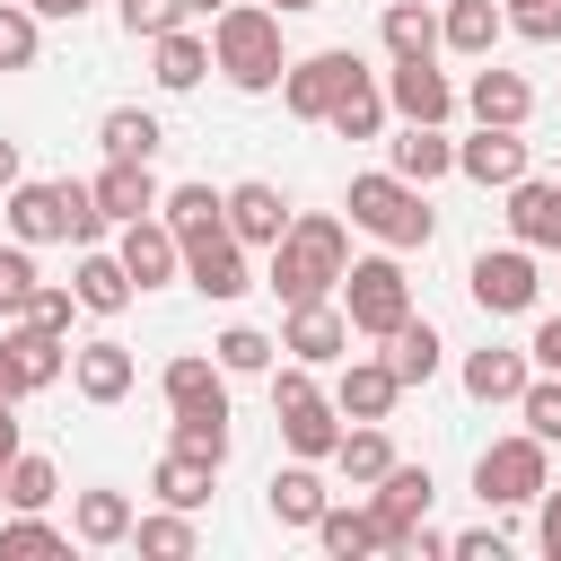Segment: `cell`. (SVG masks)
<instances>
[{
  "label": "cell",
  "instance_id": "cell-1",
  "mask_svg": "<svg viewBox=\"0 0 561 561\" xmlns=\"http://www.w3.org/2000/svg\"><path fill=\"white\" fill-rule=\"evenodd\" d=\"M342 272H351V237H342V219H333V210H307V219H289V237L272 245L263 289H272L280 307H307V298H333Z\"/></svg>",
  "mask_w": 561,
  "mask_h": 561
},
{
  "label": "cell",
  "instance_id": "cell-2",
  "mask_svg": "<svg viewBox=\"0 0 561 561\" xmlns=\"http://www.w3.org/2000/svg\"><path fill=\"white\" fill-rule=\"evenodd\" d=\"M210 61H219V79H228V88H245V96L280 88V70H289L280 9H272V0H228V9L210 18Z\"/></svg>",
  "mask_w": 561,
  "mask_h": 561
},
{
  "label": "cell",
  "instance_id": "cell-3",
  "mask_svg": "<svg viewBox=\"0 0 561 561\" xmlns=\"http://www.w3.org/2000/svg\"><path fill=\"white\" fill-rule=\"evenodd\" d=\"M342 210H351V228H368L377 245H430V228H438V210H430V184H412V175H394V167H368V175H351Z\"/></svg>",
  "mask_w": 561,
  "mask_h": 561
},
{
  "label": "cell",
  "instance_id": "cell-4",
  "mask_svg": "<svg viewBox=\"0 0 561 561\" xmlns=\"http://www.w3.org/2000/svg\"><path fill=\"white\" fill-rule=\"evenodd\" d=\"M342 316H351V333L386 342V333L412 316V280H403V263H394V254H359V263L342 272Z\"/></svg>",
  "mask_w": 561,
  "mask_h": 561
},
{
  "label": "cell",
  "instance_id": "cell-5",
  "mask_svg": "<svg viewBox=\"0 0 561 561\" xmlns=\"http://www.w3.org/2000/svg\"><path fill=\"white\" fill-rule=\"evenodd\" d=\"M359 79H368V61H359L351 44H324V53H298V61L280 70V105H289L298 123H324Z\"/></svg>",
  "mask_w": 561,
  "mask_h": 561
},
{
  "label": "cell",
  "instance_id": "cell-6",
  "mask_svg": "<svg viewBox=\"0 0 561 561\" xmlns=\"http://www.w3.org/2000/svg\"><path fill=\"white\" fill-rule=\"evenodd\" d=\"M543 438L535 430H517V438H491L482 456H473V491L491 500V508H526V500H543Z\"/></svg>",
  "mask_w": 561,
  "mask_h": 561
},
{
  "label": "cell",
  "instance_id": "cell-7",
  "mask_svg": "<svg viewBox=\"0 0 561 561\" xmlns=\"http://www.w3.org/2000/svg\"><path fill=\"white\" fill-rule=\"evenodd\" d=\"M430 491H438V482H430V465H403V456L368 482V526H377V552H412V526L430 517Z\"/></svg>",
  "mask_w": 561,
  "mask_h": 561
},
{
  "label": "cell",
  "instance_id": "cell-8",
  "mask_svg": "<svg viewBox=\"0 0 561 561\" xmlns=\"http://www.w3.org/2000/svg\"><path fill=\"white\" fill-rule=\"evenodd\" d=\"M465 289H473L482 316H526L535 289H543V280H535V245H517V237H508V245H482V254L465 263Z\"/></svg>",
  "mask_w": 561,
  "mask_h": 561
},
{
  "label": "cell",
  "instance_id": "cell-9",
  "mask_svg": "<svg viewBox=\"0 0 561 561\" xmlns=\"http://www.w3.org/2000/svg\"><path fill=\"white\" fill-rule=\"evenodd\" d=\"M254 245L228 228V219H210V228H193L184 237V280L202 289V298H245L254 289V263H245Z\"/></svg>",
  "mask_w": 561,
  "mask_h": 561
},
{
  "label": "cell",
  "instance_id": "cell-10",
  "mask_svg": "<svg viewBox=\"0 0 561 561\" xmlns=\"http://www.w3.org/2000/svg\"><path fill=\"white\" fill-rule=\"evenodd\" d=\"M456 175H473L482 193L500 184H517V175H535V140H526V123H473V140H456Z\"/></svg>",
  "mask_w": 561,
  "mask_h": 561
},
{
  "label": "cell",
  "instance_id": "cell-11",
  "mask_svg": "<svg viewBox=\"0 0 561 561\" xmlns=\"http://www.w3.org/2000/svg\"><path fill=\"white\" fill-rule=\"evenodd\" d=\"M0 202H9L0 219H9L18 245H53V237H70V184H61V175H18Z\"/></svg>",
  "mask_w": 561,
  "mask_h": 561
},
{
  "label": "cell",
  "instance_id": "cell-12",
  "mask_svg": "<svg viewBox=\"0 0 561 561\" xmlns=\"http://www.w3.org/2000/svg\"><path fill=\"white\" fill-rule=\"evenodd\" d=\"M114 254H123V272H131L140 289H167V280H184V237H175L158 210H149V219H123Z\"/></svg>",
  "mask_w": 561,
  "mask_h": 561
},
{
  "label": "cell",
  "instance_id": "cell-13",
  "mask_svg": "<svg viewBox=\"0 0 561 561\" xmlns=\"http://www.w3.org/2000/svg\"><path fill=\"white\" fill-rule=\"evenodd\" d=\"M280 351H289V359H307V368L342 359V351H351V316H342V298H307V307H289Z\"/></svg>",
  "mask_w": 561,
  "mask_h": 561
},
{
  "label": "cell",
  "instance_id": "cell-14",
  "mask_svg": "<svg viewBox=\"0 0 561 561\" xmlns=\"http://www.w3.org/2000/svg\"><path fill=\"white\" fill-rule=\"evenodd\" d=\"M158 394H167V412H228V368H219V351H175V359L158 368Z\"/></svg>",
  "mask_w": 561,
  "mask_h": 561
},
{
  "label": "cell",
  "instance_id": "cell-15",
  "mask_svg": "<svg viewBox=\"0 0 561 561\" xmlns=\"http://www.w3.org/2000/svg\"><path fill=\"white\" fill-rule=\"evenodd\" d=\"M508 237L535 254H561V175H517L508 184Z\"/></svg>",
  "mask_w": 561,
  "mask_h": 561
},
{
  "label": "cell",
  "instance_id": "cell-16",
  "mask_svg": "<svg viewBox=\"0 0 561 561\" xmlns=\"http://www.w3.org/2000/svg\"><path fill=\"white\" fill-rule=\"evenodd\" d=\"M386 105H394L403 123H447V114H456V88H447L438 53H430V61H394V70H386Z\"/></svg>",
  "mask_w": 561,
  "mask_h": 561
},
{
  "label": "cell",
  "instance_id": "cell-17",
  "mask_svg": "<svg viewBox=\"0 0 561 561\" xmlns=\"http://www.w3.org/2000/svg\"><path fill=\"white\" fill-rule=\"evenodd\" d=\"M88 184H96V210H105L114 228H123V219H149V210L167 202V184L149 175V158H105Z\"/></svg>",
  "mask_w": 561,
  "mask_h": 561
},
{
  "label": "cell",
  "instance_id": "cell-18",
  "mask_svg": "<svg viewBox=\"0 0 561 561\" xmlns=\"http://www.w3.org/2000/svg\"><path fill=\"white\" fill-rule=\"evenodd\" d=\"M9 359H18V377H26V394H44V386H61L70 377V333H53V324H35V316H18L9 333Z\"/></svg>",
  "mask_w": 561,
  "mask_h": 561
},
{
  "label": "cell",
  "instance_id": "cell-19",
  "mask_svg": "<svg viewBox=\"0 0 561 561\" xmlns=\"http://www.w3.org/2000/svg\"><path fill=\"white\" fill-rule=\"evenodd\" d=\"M333 403H342V421H386V412L403 403V377L386 368V351H377V359H342Z\"/></svg>",
  "mask_w": 561,
  "mask_h": 561
},
{
  "label": "cell",
  "instance_id": "cell-20",
  "mask_svg": "<svg viewBox=\"0 0 561 561\" xmlns=\"http://www.w3.org/2000/svg\"><path fill=\"white\" fill-rule=\"evenodd\" d=\"M386 167H394V175H412V184L456 175V140H447V123H403V131L386 140Z\"/></svg>",
  "mask_w": 561,
  "mask_h": 561
},
{
  "label": "cell",
  "instance_id": "cell-21",
  "mask_svg": "<svg viewBox=\"0 0 561 561\" xmlns=\"http://www.w3.org/2000/svg\"><path fill=\"white\" fill-rule=\"evenodd\" d=\"M228 228H237L245 245H280V237H289V202H280V184H263V175L228 184Z\"/></svg>",
  "mask_w": 561,
  "mask_h": 561
},
{
  "label": "cell",
  "instance_id": "cell-22",
  "mask_svg": "<svg viewBox=\"0 0 561 561\" xmlns=\"http://www.w3.org/2000/svg\"><path fill=\"white\" fill-rule=\"evenodd\" d=\"M70 289H79V307H88V316H123V307L140 298V280L123 272V254H114V245H79V280H70Z\"/></svg>",
  "mask_w": 561,
  "mask_h": 561
},
{
  "label": "cell",
  "instance_id": "cell-23",
  "mask_svg": "<svg viewBox=\"0 0 561 561\" xmlns=\"http://www.w3.org/2000/svg\"><path fill=\"white\" fill-rule=\"evenodd\" d=\"M70 386H79L88 403H123V394H131V351H123L114 333L79 342V351H70Z\"/></svg>",
  "mask_w": 561,
  "mask_h": 561
},
{
  "label": "cell",
  "instance_id": "cell-24",
  "mask_svg": "<svg viewBox=\"0 0 561 561\" xmlns=\"http://www.w3.org/2000/svg\"><path fill=\"white\" fill-rule=\"evenodd\" d=\"M526 351H500V342H482V351H465V394L473 403H517L526 394Z\"/></svg>",
  "mask_w": 561,
  "mask_h": 561
},
{
  "label": "cell",
  "instance_id": "cell-25",
  "mask_svg": "<svg viewBox=\"0 0 561 561\" xmlns=\"http://www.w3.org/2000/svg\"><path fill=\"white\" fill-rule=\"evenodd\" d=\"M342 430H351V421H342V403H333V394H307V403H289V412H280V438H289V456H307V465H316V456H333V447H342Z\"/></svg>",
  "mask_w": 561,
  "mask_h": 561
},
{
  "label": "cell",
  "instance_id": "cell-26",
  "mask_svg": "<svg viewBox=\"0 0 561 561\" xmlns=\"http://www.w3.org/2000/svg\"><path fill=\"white\" fill-rule=\"evenodd\" d=\"M377 35H386V53H394V61H430V53L447 44V35H438V0H386Z\"/></svg>",
  "mask_w": 561,
  "mask_h": 561
},
{
  "label": "cell",
  "instance_id": "cell-27",
  "mask_svg": "<svg viewBox=\"0 0 561 561\" xmlns=\"http://www.w3.org/2000/svg\"><path fill=\"white\" fill-rule=\"evenodd\" d=\"M465 105H473V123H526L535 114V88H526V70H473V88H465Z\"/></svg>",
  "mask_w": 561,
  "mask_h": 561
},
{
  "label": "cell",
  "instance_id": "cell-28",
  "mask_svg": "<svg viewBox=\"0 0 561 561\" xmlns=\"http://www.w3.org/2000/svg\"><path fill=\"white\" fill-rule=\"evenodd\" d=\"M438 359H447V342H438V324H430V316H403V324L386 333V368H394L403 386H430V377H438Z\"/></svg>",
  "mask_w": 561,
  "mask_h": 561
},
{
  "label": "cell",
  "instance_id": "cell-29",
  "mask_svg": "<svg viewBox=\"0 0 561 561\" xmlns=\"http://www.w3.org/2000/svg\"><path fill=\"white\" fill-rule=\"evenodd\" d=\"M210 482H219V465L167 438V456H158V473H149V491H158L167 508H202V500H210Z\"/></svg>",
  "mask_w": 561,
  "mask_h": 561
},
{
  "label": "cell",
  "instance_id": "cell-30",
  "mask_svg": "<svg viewBox=\"0 0 561 561\" xmlns=\"http://www.w3.org/2000/svg\"><path fill=\"white\" fill-rule=\"evenodd\" d=\"M500 26H508V9H500V0H447V18H438L447 53H465V61H491Z\"/></svg>",
  "mask_w": 561,
  "mask_h": 561
},
{
  "label": "cell",
  "instance_id": "cell-31",
  "mask_svg": "<svg viewBox=\"0 0 561 561\" xmlns=\"http://www.w3.org/2000/svg\"><path fill=\"white\" fill-rule=\"evenodd\" d=\"M263 500H272V517L280 526H316L324 517V482H316V465L298 456V465H280L272 482H263Z\"/></svg>",
  "mask_w": 561,
  "mask_h": 561
},
{
  "label": "cell",
  "instance_id": "cell-32",
  "mask_svg": "<svg viewBox=\"0 0 561 561\" xmlns=\"http://www.w3.org/2000/svg\"><path fill=\"white\" fill-rule=\"evenodd\" d=\"M70 535H79V543H131V500L105 491V482L79 491V500H70Z\"/></svg>",
  "mask_w": 561,
  "mask_h": 561
},
{
  "label": "cell",
  "instance_id": "cell-33",
  "mask_svg": "<svg viewBox=\"0 0 561 561\" xmlns=\"http://www.w3.org/2000/svg\"><path fill=\"white\" fill-rule=\"evenodd\" d=\"M149 61H158V88H202V70H219V61H210V35H193V26L158 35Z\"/></svg>",
  "mask_w": 561,
  "mask_h": 561
},
{
  "label": "cell",
  "instance_id": "cell-34",
  "mask_svg": "<svg viewBox=\"0 0 561 561\" xmlns=\"http://www.w3.org/2000/svg\"><path fill=\"white\" fill-rule=\"evenodd\" d=\"M333 465H342V473L368 491V482L394 465V438H386V421H351V430H342V447H333Z\"/></svg>",
  "mask_w": 561,
  "mask_h": 561
},
{
  "label": "cell",
  "instance_id": "cell-35",
  "mask_svg": "<svg viewBox=\"0 0 561 561\" xmlns=\"http://www.w3.org/2000/svg\"><path fill=\"white\" fill-rule=\"evenodd\" d=\"M0 500H9V508H53V500H61V473H53V456L18 447V456H9V473H0Z\"/></svg>",
  "mask_w": 561,
  "mask_h": 561
},
{
  "label": "cell",
  "instance_id": "cell-36",
  "mask_svg": "<svg viewBox=\"0 0 561 561\" xmlns=\"http://www.w3.org/2000/svg\"><path fill=\"white\" fill-rule=\"evenodd\" d=\"M96 140H105V158H158V140H167V131H158V114H149V105H114V114L96 123Z\"/></svg>",
  "mask_w": 561,
  "mask_h": 561
},
{
  "label": "cell",
  "instance_id": "cell-37",
  "mask_svg": "<svg viewBox=\"0 0 561 561\" xmlns=\"http://www.w3.org/2000/svg\"><path fill=\"white\" fill-rule=\"evenodd\" d=\"M316 543H324L333 561H368V552H377V526H368V508H333V500H324Z\"/></svg>",
  "mask_w": 561,
  "mask_h": 561
},
{
  "label": "cell",
  "instance_id": "cell-38",
  "mask_svg": "<svg viewBox=\"0 0 561 561\" xmlns=\"http://www.w3.org/2000/svg\"><path fill=\"white\" fill-rule=\"evenodd\" d=\"M44 552H70V535H61L44 508H18V517L0 526V561H44Z\"/></svg>",
  "mask_w": 561,
  "mask_h": 561
},
{
  "label": "cell",
  "instance_id": "cell-39",
  "mask_svg": "<svg viewBox=\"0 0 561 561\" xmlns=\"http://www.w3.org/2000/svg\"><path fill=\"white\" fill-rule=\"evenodd\" d=\"M158 219H167L175 237H193V228H210V219H228V193H210V184H167V202H158Z\"/></svg>",
  "mask_w": 561,
  "mask_h": 561
},
{
  "label": "cell",
  "instance_id": "cell-40",
  "mask_svg": "<svg viewBox=\"0 0 561 561\" xmlns=\"http://www.w3.org/2000/svg\"><path fill=\"white\" fill-rule=\"evenodd\" d=\"M210 351H219V368H228V377H272V351H280V342H272L263 324H228Z\"/></svg>",
  "mask_w": 561,
  "mask_h": 561
},
{
  "label": "cell",
  "instance_id": "cell-41",
  "mask_svg": "<svg viewBox=\"0 0 561 561\" xmlns=\"http://www.w3.org/2000/svg\"><path fill=\"white\" fill-rule=\"evenodd\" d=\"M131 543L158 552V561H184L202 535H193V508H158V517H131Z\"/></svg>",
  "mask_w": 561,
  "mask_h": 561
},
{
  "label": "cell",
  "instance_id": "cell-42",
  "mask_svg": "<svg viewBox=\"0 0 561 561\" xmlns=\"http://www.w3.org/2000/svg\"><path fill=\"white\" fill-rule=\"evenodd\" d=\"M35 289H44V272H35V254L9 237V245H0V324H18V316L35 307Z\"/></svg>",
  "mask_w": 561,
  "mask_h": 561
},
{
  "label": "cell",
  "instance_id": "cell-43",
  "mask_svg": "<svg viewBox=\"0 0 561 561\" xmlns=\"http://www.w3.org/2000/svg\"><path fill=\"white\" fill-rule=\"evenodd\" d=\"M324 123H333L342 140H377V131H386V88H377V79H359V88H351Z\"/></svg>",
  "mask_w": 561,
  "mask_h": 561
},
{
  "label": "cell",
  "instance_id": "cell-44",
  "mask_svg": "<svg viewBox=\"0 0 561 561\" xmlns=\"http://www.w3.org/2000/svg\"><path fill=\"white\" fill-rule=\"evenodd\" d=\"M114 18H123V35H131V44H158V35L193 26V9H184V0H114Z\"/></svg>",
  "mask_w": 561,
  "mask_h": 561
},
{
  "label": "cell",
  "instance_id": "cell-45",
  "mask_svg": "<svg viewBox=\"0 0 561 561\" xmlns=\"http://www.w3.org/2000/svg\"><path fill=\"white\" fill-rule=\"evenodd\" d=\"M35 44H44V18H35L26 0H0V70H26Z\"/></svg>",
  "mask_w": 561,
  "mask_h": 561
},
{
  "label": "cell",
  "instance_id": "cell-46",
  "mask_svg": "<svg viewBox=\"0 0 561 561\" xmlns=\"http://www.w3.org/2000/svg\"><path fill=\"white\" fill-rule=\"evenodd\" d=\"M175 447H193V456H210V465H228V412H175V430H167Z\"/></svg>",
  "mask_w": 561,
  "mask_h": 561
},
{
  "label": "cell",
  "instance_id": "cell-47",
  "mask_svg": "<svg viewBox=\"0 0 561 561\" xmlns=\"http://www.w3.org/2000/svg\"><path fill=\"white\" fill-rule=\"evenodd\" d=\"M517 412H526V430H535V438L552 447V438H561V377H552V368H543V377H526Z\"/></svg>",
  "mask_w": 561,
  "mask_h": 561
},
{
  "label": "cell",
  "instance_id": "cell-48",
  "mask_svg": "<svg viewBox=\"0 0 561 561\" xmlns=\"http://www.w3.org/2000/svg\"><path fill=\"white\" fill-rule=\"evenodd\" d=\"M70 184V245H105V210H96V184H79V175H61Z\"/></svg>",
  "mask_w": 561,
  "mask_h": 561
},
{
  "label": "cell",
  "instance_id": "cell-49",
  "mask_svg": "<svg viewBox=\"0 0 561 561\" xmlns=\"http://www.w3.org/2000/svg\"><path fill=\"white\" fill-rule=\"evenodd\" d=\"M508 26L526 44H561V0H526V9H508Z\"/></svg>",
  "mask_w": 561,
  "mask_h": 561
},
{
  "label": "cell",
  "instance_id": "cell-50",
  "mask_svg": "<svg viewBox=\"0 0 561 561\" xmlns=\"http://www.w3.org/2000/svg\"><path fill=\"white\" fill-rule=\"evenodd\" d=\"M26 316H35V324H53V333H70V316H79V289H53V280H44Z\"/></svg>",
  "mask_w": 561,
  "mask_h": 561
},
{
  "label": "cell",
  "instance_id": "cell-51",
  "mask_svg": "<svg viewBox=\"0 0 561 561\" xmlns=\"http://www.w3.org/2000/svg\"><path fill=\"white\" fill-rule=\"evenodd\" d=\"M526 359L561 377V316H535V333H526Z\"/></svg>",
  "mask_w": 561,
  "mask_h": 561
},
{
  "label": "cell",
  "instance_id": "cell-52",
  "mask_svg": "<svg viewBox=\"0 0 561 561\" xmlns=\"http://www.w3.org/2000/svg\"><path fill=\"white\" fill-rule=\"evenodd\" d=\"M500 552H508V543H500L491 526H465V535H456V561H500Z\"/></svg>",
  "mask_w": 561,
  "mask_h": 561
},
{
  "label": "cell",
  "instance_id": "cell-53",
  "mask_svg": "<svg viewBox=\"0 0 561 561\" xmlns=\"http://www.w3.org/2000/svg\"><path fill=\"white\" fill-rule=\"evenodd\" d=\"M535 543L561 561V491H552V482H543V517H535Z\"/></svg>",
  "mask_w": 561,
  "mask_h": 561
},
{
  "label": "cell",
  "instance_id": "cell-54",
  "mask_svg": "<svg viewBox=\"0 0 561 561\" xmlns=\"http://www.w3.org/2000/svg\"><path fill=\"white\" fill-rule=\"evenodd\" d=\"M26 438H18V403H0V473H9V456H18Z\"/></svg>",
  "mask_w": 561,
  "mask_h": 561
},
{
  "label": "cell",
  "instance_id": "cell-55",
  "mask_svg": "<svg viewBox=\"0 0 561 561\" xmlns=\"http://www.w3.org/2000/svg\"><path fill=\"white\" fill-rule=\"evenodd\" d=\"M26 394V377H18V359H9V342H0V403H18Z\"/></svg>",
  "mask_w": 561,
  "mask_h": 561
},
{
  "label": "cell",
  "instance_id": "cell-56",
  "mask_svg": "<svg viewBox=\"0 0 561 561\" xmlns=\"http://www.w3.org/2000/svg\"><path fill=\"white\" fill-rule=\"evenodd\" d=\"M26 9H35V18H88L96 0H26Z\"/></svg>",
  "mask_w": 561,
  "mask_h": 561
},
{
  "label": "cell",
  "instance_id": "cell-57",
  "mask_svg": "<svg viewBox=\"0 0 561 561\" xmlns=\"http://www.w3.org/2000/svg\"><path fill=\"white\" fill-rule=\"evenodd\" d=\"M18 175H26V167H18V140H9V131H0V193H9V184H18Z\"/></svg>",
  "mask_w": 561,
  "mask_h": 561
},
{
  "label": "cell",
  "instance_id": "cell-58",
  "mask_svg": "<svg viewBox=\"0 0 561 561\" xmlns=\"http://www.w3.org/2000/svg\"><path fill=\"white\" fill-rule=\"evenodd\" d=\"M184 9H193V18H219V9H228V0H184Z\"/></svg>",
  "mask_w": 561,
  "mask_h": 561
},
{
  "label": "cell",
  "instance_id": "cell-59",
  "mask_svg": "<svg viewBox=\"0 0 561 561\" xmlns=\"http://www.w3.org/2000/svg\"><path fill=\"white\" fill-rule=\"evenodd\" d=\"M272 9H280V18H298V9H324V0H272Z\"/></svg>",
  "mask_w": 561,
  "mask_h": 561
},
{
  "label": "cell",
  "instance_id": "cell-60",
  "mask_svg": "<svg viewBox=\"0 0 561 561\" xmlns=\"http://www.w3.org/2000/svg\"><path fill=\"white\" fill-rule=\"evenodd\" d=\"M508 9H526V0H508Z\"/></svg>",
  "mask_w": 561,
  "mask_h": 561
},
{
  "label": "cell",
  "instance_id": "cell-61",
  "mask_svg": "<svg viewBox=\"0 0 561 561\" xmlns=\"http://www.w3.org/2000/svg\"><path fill=\"white\" fill-rule=\"evenodd\" d=\"M438 9H447V0H438Z\"/></svg>",
  "mask_w": 561,
  "mask_h": 561
}]
</instances>
